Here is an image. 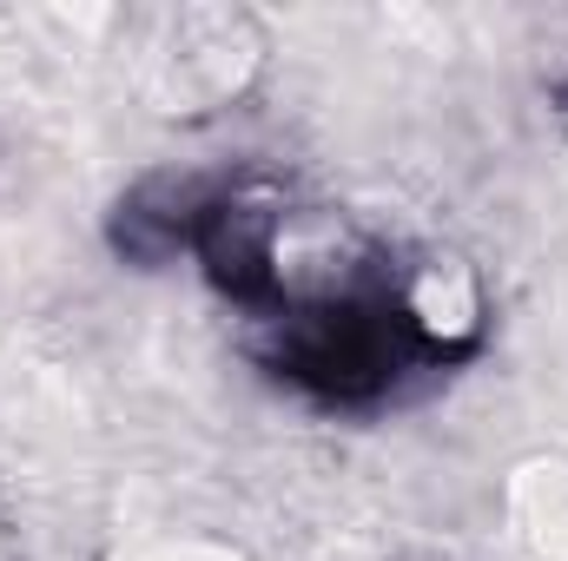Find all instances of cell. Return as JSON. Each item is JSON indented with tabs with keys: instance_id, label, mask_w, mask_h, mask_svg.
Returning a JSON list of instances; mask_svg holds the SVG:
<instances>
[{
	"instance_id": "1",
	"label": "cell",
	"mask_w": 568,
	"mask_h": 561,
	"mask_svg": "<svg viewBox=\"0 0 568 561\" xmlns=\"http://www.w3.org/2000/svg\"><path fill=\"white\" fill-rule=\"evenodd\" d=\"M424 357H443V344L390 297H337L291 310L278 317V350H272V364L291 384L331 404H364Z\"/></svg>"
},
{
	"instance_id": "2",
	"label": "cell",
	"mask_w": 568,
	"mask_h": 561,
	"mask_svg": "<svg viewBox=\"0 0 568 561\" xmlns=\"http://www.w3.org/2000/svg\"><path fill=\"white\" fill-rule=\"evenodd\" d=\"M199 258L212 284L232 304H272L278 297V265H272V212L265 205H239V198H212V212L199 218Z\"/></svg>"
},
{
	"instance_id": "3",
	"label": "cell",
	"mask_w": 568,
	"mask_h": 561,
	"mask_svg": "<svg viewBox=\"0 0 568 561\" xmlns=\"http://www.w3.org/2000/svg\"><path fill=\"white\" fill-rule=\"evenodd\" d=\"M212 212L199 178H145L140 192H126V205L113 212V245L133 265H165L179 245L199 238V218Z\"/></svg>"
}]
</instances>
